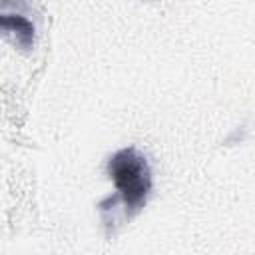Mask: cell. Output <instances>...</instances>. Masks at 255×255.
<instances>
[{"instance_id":"obj_1","label":"cell","mask_w":255,"mask_h":255,"mask_svg":"<svg viewBox=\"0 0 255 255\" xmlns=\"http://www.w3.org/2000/svg\"><path fill=\"white\" fill-rule=\"evenodd\" d=\"M108 173L129 211H135L145 203L151 187V175L147 161L139 151H135L133 147L120 149L110 159Z\"/></svg>"},{"instance_id":"obj_2","label":"cell","mask_w":255,"mask_h":255,"mask_svg":"<svg viewBox=\"0 0 255 255\" xmlns=\"http://www.w3.org/2000/svg\"><path fill=\"white\" fill-rule=\"evenodd\" d=\"M2 26L6 28V30H16V40L22 44V46H30V42H32V26H30V22L28 20H24V18H20V16H4L2 18Z\"/></svg>"}]
</instances>
